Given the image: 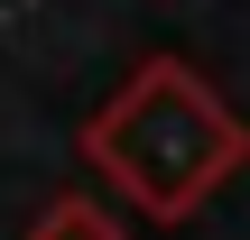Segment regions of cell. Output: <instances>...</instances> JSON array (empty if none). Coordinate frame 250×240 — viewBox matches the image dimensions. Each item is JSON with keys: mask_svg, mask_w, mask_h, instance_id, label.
Wrapping results in <instances>:
<instances>
[{"mask_svg": "<svg viewBox=\"0 0 250 240\" xmlns=\"http://www.w3.org/2000/svg\"><path fill=\"white\" fill-rule=\"evenodd\" d=\"M74 148L139 222H186L250 166V120L186 55H139Z\"/></svg>", "mask_w": 250, "mask_h": 240, "instance_id": "obj_1", "label": "cell"}, {"mask_svg": "<svg viewBox=\"0 0 250 240\" xmlns=\"http://www.w3.org/2000/svg\"><path fill=\"white\" fill-rule=\"evenodd\" d=\"M28 240H130V231H121V213L93 203V194H46L37 222H28Z\"/></svg>", "mask_w": 250, "mask_h": 240, "instance_id": "obj_2", "label": "cell"}]
</instances>
